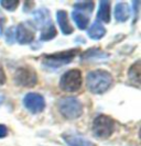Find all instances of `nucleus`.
I'll list each match as a JSON object with an SVG mask.
<instances>
[{"label":"nucleus","instance_id":"1","mask_svg":"<svg viewBox=\"0 0 141 146\" xmlns=\"http://www.w3.org/2000/svg\"><path fill=\"white\" fill-rule=\"evenodd\" d=\"M114 78L112 74L104 69H95L87 74L86 86L92 94L102 95L112 87Z\"/></svg>","mask_w":141,"mask_h":146},{"label":"nucleus","instance_id":"2","mask_svg":"<svg viewBox=\"0 0 141 146\" xmlns=\"http://www.w3.org/2000/svg\"><path fill=\"white\" fill-rule=\"evenodd\" d=\"M59 111L67 120L78 119L83 114V104L74 97H65L59 101Z\"/></svg>","mask_w":141,"mask_h":146},{"label":"nucleus","instance_id":"3","mask_svg":"<svg viewBox=\"0 0 141 146\" xmlns=\"http://www.w3.org/2000/svg\"><path fill=\"white\" fill-rule=\"evenodd\" d=\"M115 132V121L110 117L99 114L93 122V133L98 139H108Z\"/></svg>","mask_w":141,"mask_h":146},{"label":"nucleus","instance_id":"4","mask_svg":"<svg viewBox=\"0 0 141 146\" xmlns=\"http://www.w3.org/2000/svg\"><path fill=\"white\" fill-rule=\"evenodd\" d=\"M83 77L80 69H69L59 79V88L66 92H75L82 87Z\"/></svg>","mask_w":141,"mask_h":146},{"label":"nucleus","instance_id":"5","mask_svg":"<svg viewBox=\"0 0 141 146\" xmlns=\"http://www.w3.org/2000/svg\"><path fill=\"white\" fill-rule=\"evenodd\" d=\"M77 54H78V50L74 48V50L59 52L54 54L43 55V64L52 68H59V66L71 63L76 57Z\"/></svg>","mask_w":141,"mask_h":146},{"label":"nucleus","instance_id":"6","mask_svg":"<svg viewBox=\"0 0 141 146\" xmlns=\"http://www.w3.org/2000/svg\"><path fill=\"white\" fill-rule=\"evenodd\" d=\"M13 80L18 86H21V87H34L37 84V72L31 66L19 67L15 70Z\"/></svg>","mask_w":141,"mask_h":146},{"label":"nucleus","instance_id":"7","mask_svg":"<svg viewBox=\"0 0 141 146\" xmlns=\"http://www.w3.org/2000/svg\"><path fill=\"white\" fill-rule=\"evenodd\" d=\"M24 108L32 114H39L45 109L44 97L37 92H29L23 98Z\"/></svg>","mask_w":141,"mask_h":146},{"label":"nucleus","instance_id":"8","mask_svg":"<svg viewBox=\"0 0 141 146\" xmlns=\"http://www.w3.org/2000/svg\"><path fill=\"white\" fill-rule=\"evenodd\" d=\"M15 40L18 41V43L25 45V44H30L33 42V40H34V32H32V30H30L23 23H19L18 27L15 28Z\"/></svg>","mask_w":141,"mask_h":146},{"label":"nucleus","instance_id":"9","mask_svg":"<svg viewBox=\"0 0 141 146\" xmlns=\"http://www.w3.org/2000/svg\"><path fill=\"white\" fill-rule=\"evenodd\" d=\"M33 22H34V28L35 29H43L46 25L51 24V19H50V12L47 9H39L33 13Z\"/></svg>","mask_w":141,"mask_h":146},{"label":"nucleus","instance_id":"10","mask_svg":"<svg viewBox=\"0 0 141 146\" xmlns=\"http://www.w3.org/2000/svg\"><path fill=\"white\" fill-rule=\"evenodd\" d=\"M56 19H57L59 25L63 34L68 35V34H72L74 32V29L71 25L69 20H68V15L65 10H59L56 13Z\"/></svg>","mask_w":141,"mask_h":146},{"label":"nucleus","instance_id":"11","mask_svg":"<svg viewBox=\"0 0 141 146\" xmlns=\"http://www.w3.org/2000/svg\"><path fill=\"white\" fill-rule=\"evenodd\" d=\"M63 139L69 146H96L95 143L90 142L88 139L78 136L76 134H63Z\"/></svg>","mask_w":141,"mask_h":146},{"label":"nucleus","instance_id":"12","mask_svg":"<svg viewBox=\"0 0 141 146\" xmlns=\"http://www.w3.org/2000/svg\"><path fill=\"white\" fill-rule=\"evenodd\" d=\"M130 11L126 2H118L115 7V19L118 22H125L129 19Z\"/></svg>","mask_w":141,"mask_h":146},{"label":"nucleus","instance_id":"13","mask_svg":"<svg viewBox=\"0 0 141 146\" xmlns=\"http://www.w3.org/2000/svg\"><path fill=\"white\" fill-rule=\"evenodd\" d=\"M97 19L105 23H108L110 21V2L109 1L103 0L99 2V10L97 12Z\"/></svg>","mask_w":141,"mask_h":146},{"label":"nucleus","instance_id":"14","mask_svg":"<svg viewBox=\"0 0 141 146\" xmlns=\"http://www.w3.org/2000/svg\"><path fill=\"white\" fill-rule=\"evenodd\" d=\"M72 18H73V20H74L77 28L80 30H85L88 27L89 15H87V13L78 11V10H74L72 12Z\"/></svg>","mask_w":141,"mask_h":146},{"label":"nucleus","instance_id":"15","mask_svg":"<svg viewBox=\"0 0 141 146\" xmlns=\"http://www.w3.org/2000/svg\"><path fill=\"white\" fill-rule=\"evenodd\" d=\"M88 36L93 40H100L102 37H104V35L106 34V29L105 27L96 20L95 23L92 24V27L88 29V32H87Z\"/></svg>","mask_w":141,"mask_h":146},{"label":"nucleus","instance_id":"16","mask_svg":"<svg viewBox=\"0 0 141 146\" xmlns=\"http://www.w3.org/2000/svg\"><path fill=\"white\" fill-rule=\"evenodd\" d=\"M128 76L129 78L132 81H134L137 85L140 84V60H137L134 65H131V67L129 68V72H128Z\"/></svg>","mask_w":141,"mask_h":146},{"label":"nucleus","instance_id":"17","mask_svg":"<svg viewBox=\"0 0 141 146\" xmlns=\"http://www.w3.org/2000/svg\"><path fill=\"white\" fill-rule=\"evenodd\" d=\"M56 34H57L56 29H55V27L51 23V24L46 25L45 28L42 29L41 35H40V40L43 41V42L44 41H50V40H52V38H54V37L56 36Z\"/></svg>","mask_w":141,"mask_h":146},{"label":"nucleus","instance_id":"18","mask_svg":"<svg viewBox=\"0 0 141 146\" xmlns=\"http://www.w3.org/2000/svg\"><path fill=\"white\" fill-rule=\"evenodd\" d=\"M94 2L93 1H80L74 5V8L78 11H82L85 13H90L94 9Z\"/></svg>","mask_w":141,"mask_h":146},{"label":"nucleus","instance_id":"19","mask_svg":"<svg viewBox=\"0 0 141 146\" xmlns=\"http://www.w3.org/2000/svg\"><path fill=\"white\" fill-rule=\"evenodd\" d=\"M19 0H1L0 1V6L2 8H5L8 11H15V9L19 6Z\"/></svg>","mask_w":141,"mask_h":146},{"label":"nucleus","instance_id":"20","mask_svg":"<svg viewBox=\"0 0 141 146\" xmlns=\"http://www.w3.org/2000/svg\"><path fill=\"white\" fill-rule=\"evenodd\" d=\"M6 80H7V77H6V73H5L3 68H2V66L0 65V86L5 85Z\"/></svg>","mask_w":141,"mask_h":146},{"label":"nucleus","instance_id":"21","mask_svg":"<svg viewBox=\"0 0 141 146\" xmlns=\"http://www.w3.org/2000/svg\"><path fill=\"white\" fill-rule=\"evenodd\" d=\"M8 135V127L6 125L0 124V139H3Z\"/></svg>","mask_w":141,"mask_h":146},{"label":"nucleus","instance_id":"22","mask_svg":"<svg viewBox=\"0 0 141 146\" xmlns=\"http://www.w3.org/2000/svg\"><path fill=\"white\" fill-rule=\"evenodd\" d=\"M5 22H6V18H5V15H3L2 12H0V35H1V33H2Z\"/></svg>","mask_w":141,"mask_h":146},{"label":"nucleus","instance_id":"23","mask_svg":"<svg viewBox=\"0 0 141 146\" xmlns=\"http://www.w3.org/2000/svg\"><path fill=\"white\" fill-rule=\"evenodd\" d=\"M3 101H5V96L2 95L1 92H0V106L3 103Z\"/></svg>","mask_w":141,"mask_h":146}]
</instances>
